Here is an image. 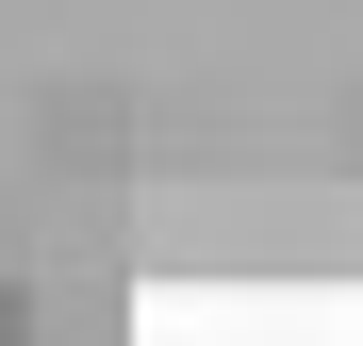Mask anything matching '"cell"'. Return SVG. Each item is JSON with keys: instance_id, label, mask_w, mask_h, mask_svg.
I'll return each instance as SVG.
<instances>
[{"instance_id": "obj_3", "label": "cell", "mask_w": 363, "mask_h": 346, "mask_svg": "<svg viewBox=\"0 0 363 346\" xmlns=\"http://www.w3.org/2000/svg\"><path fill=\"white\" fill-rule=\"evenodd\" d=\"M0 346H33V330H17V280H0Z\"/></svg>"}, {"instance_id": "obj_1", "label": "cell", "mask_w": 363, "mask_h": 346, "mask_svg": "<svg viewBox=\"0 0 363 346\" xmlns=\"http://www.w3.org/2000/svg\"><path fill=\"white\" fill-rule=\"evenodd\" d=\"M17 330H33V346H133V297H116V248H83V264L50 248V264L17 280Z\"/></svg>"}, {"instance_id": "obj_2", "label": "cell", "mask_w": 363, "mask_h": 346, "mask_svg": "<svg viewBox=\"0 0 363 346\" xmlns=\"http://www.w3.org/2000/svg\"><path fill=\"white\" fill-rule=\"evenodd\" d=\"M33 149H50V165H83V182H116L133 115H116V99H50V115H33Z\"/></svg>"}]
</instances>
